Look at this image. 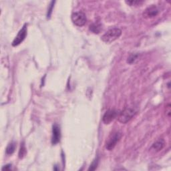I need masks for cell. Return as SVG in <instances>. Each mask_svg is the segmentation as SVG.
Listing matches in <instances>:
<instances>
[{"label":"cell","mask_w":171,"mask_h":171,"mask_svg":"<svg viewBox=\"0 0 171 171\" xmlns=\"http://www.w3.org/2000/svg\"><path fill=\"white\" fill-rule=\"evenodd\" d=\"M122 35V30L118 28H113L110 29L102 36V40L106 44H110Z\"/></svg>","instance_id":"cell-1"},{"label":"cell","mask_w":171,"mask_h":171,"mask_svg":"<svg viewBox=\"0 0 171 171\" xmlns=\"http://www.w3.org/2000/svg\"><path fill=\"white\" fill-rule=\"evenodd\" d=\"M136 114L135 109L131 107L124 108L118 116V120L122 124H126L130 121Z\"/></svg>","instance_id":"cell-2"},{"label":"cell","mask_w":171,"mask_h":171,"mask_svg":"<svg viewBox=\"0 0 171 171\" xmlns=\"http://www.w3.org/2000/svg\"><path fill=\"white\" fill-rule=\"evenodd\" d=\"M122 134L120 132H115L110 135L106 143V148L108 150H112L114 148L118 141L120 140Z\"/></svg>","instance_id":"cell-3"},{"label":"cell","mask_w":171,"mask_h":171,"mask_svg":"<svg viewBox=\"0 0 171 171\" xmlns=\"http://www.w3.org/2000/svg\"><path fill=\"white\" fill-rule=\"evenodd\" d=\"M71 19H72L73 23L78 27H82L84 25L87 21L86 16L84 13L82 12L73 13L71 16Z\"/></svg>","instance_id":"cell-4"},{"label":"cell","mask_w":171,"mask_h":171,"mask_svg":"<svg viewBox=\"0 0 171 171\" xmlns=\"http://www.w3.org/2000/svg\"><path fill=\"white\" fill-rule=\"evenodd\" d=\"M26 24H25L23 28H22L20 31L18 32L17 36L15 37L14 40L12 42V46H17L18 45H20L22 41H23L25 37L27 35V27Z\"/></svg>","instance_id":"cell-5"},{"label":"cell","mask_w":171,"mask_h":171,"mask_svg":"<svg viewBox=\"0 0 171 171\" xmlns=\"http://www.w3.org/2000/svg\"><path fill=\"white\" fill-rule=\"evenodd\" d=\"M159 9L155 5H152L147 8L143 12V17L146 19L153 18L159 14Z\"/></svg>","instance_id":"cell-6"},{"label":"cell","mask_w":171,"mask_h":171,"mask_svg":"<svg viewBox=\"0 0 171 171\" xmlns=\"http://www.w3.org/2000/svg\"><path fill=\"white\" fill-rule=\"evenodd\" d=\"M118 117V112L115 110H109L103 116L102 121L105 124H109Z\"/></svg>","instance_id":"cell-7"},{"label":"cell","mask_w":171,"mask_h":171,"mask_svg":"<svg viewBox=\"0 0 171 171\" xmlns=\"http://www.w3.org/2000/svg\"><path fill=\"white\" fill-rule=\"evenodd\" d=\"M61 138V131L60 127L55 124L52 128V138H51V143L55 145L60 142Z\"/></svg>","instance_id":"cell-8"},{"label":"cell","mask_w":171,"mask_h":171,"mask_svg":"<svg viewBox=\"0 0 171 171\" xmlns=\"http://www.w3.org/2000/svg\"><path fill=\"white\" fill-rule=\"evenodd\" d=\"M164 145H165V141H164L163 138H160V139L156 140L155 143L153 144L152 148L156 152H159L163 149L164 147Z\"/></svg>","instance_id":"cell-9"},{"label":"cell","mask_w":171,"mask_h":171,"mask_svg":"<svg viewBox=\"0 0 171 171\" xmlns=\"http://www.w3.org/2000/svg\"><path fill=\"white\" fill-rule=\"evenodd\" d=\"M102 30V25L96 22V23H93L90 25V30L94 34H99Z\"/></svg>","instance_id":"cell-10"},{"label":"cell","mask_w":171,"mask_h":171,"mask_svg":"<svg viewBox=\"0 0 171 171\" xmlns=\"http://www.w3.org/2000/svg\"><path fill=\"white\" fill-rule=\"evenodd\" d=\"M15 147L16 145L15 143H12L10 144H9L7 148H6V154H9V155L12 154L15 152Z\"/></svg>","instance_id":"cell-11"},{"label":"cell","mask_w":171,"mask_h":171,"mask_svg":"<svg viewBox=\"0 0 171 171\" xmlns=\"http://www.w3.org/2000/svg\"><path fill=\"white\" fill-rule=\"evenodd\" d=\"M26 153H27L26 148L25 146L24 143H22L20 147V150L19 151V157H20V159H23V158L25 156V154H26Z\"/></svg>","instance_id":"cell-12"},{"label":"cell","mask_w":171,"mask_h":171,"mask_svg":"<svg viewBox=\"0 0 171 171\" xmlns=\"http://www.w3.org/2000/svg\"><path fill=\"white\" fill-rule=\"evenodd\" d=\"M138 58V54H132L130 56L128 57V60H127V62L129 64H133L135 62H136V60H137Z\"/></svg>","instance_id":"cell-13"},{"label":"cell","mask_w":171,"mask_h":171,"mask_svg":"<svg viewBox=\"0 0 171 171\" xmlns=\"http://www.w3.org/2000/svg\"><path fill=\"white\" fill-rule=\"evenodd\" d=\"M126 3L130 6H136L141 5L143 3V1H127Z\"/></svg>","instance_id":"cell-14"},{"label":"cell","mask_w":171,"mask_h":171,"mask_svg":"<svg viewBox=\"0 0 171 171\" xmlns=\"http://www.w3.org/2000/svg\"><path fill=\"white\" fill-rule=\"evenodd\" d=\"M98 164V159H96L93 161V163H92V164L90 165V168L88 169V170H96V168H97Z\"/></svg>","instance_id":"cell-15"},{"label":"cell","mask_w":171,"mask_h":171,"mask_svg":"<svg viewBox=\"0 0 171 171\" xmlns=\"http://www.w3.org/2000/svg\"><path fill=\"white\" fill-rule=\"evenodd\" d=\"M54 4H55V2H51L50 3V5L49 6V8H48V14H47L48 18H50L51 14V13H52Z\"/></svg>","instance_id":"cell-16"},{"label":"cell","mask_w":171,"mask_h":171,"mask_svg":"<svg viewBox=\"0 0 171 171\" xmlns=\"http://www.w3.org/2000/svg\"><path fill=\"white\" fill-rule=\"evenodd\" d=\"M170 112H171V109H170V104H169L166 106V114L168 117H170Z\"/></svg>","instance_id":"cell-17"},{"label":"cell","mask_w":171,"mask_h":171,"mask_svg":"<svg viewBox=\"0 0 171 171\" xmlns=\"http://www.w3.org/2000/svg\"><path fill=\"white\" fill-rule=\"evenodd\" d=\"M11 167H12L11 164H7V165L2 168V170H10L11 169Z\"/></svg>","instance_id":"cell-18"}]
</instances>
